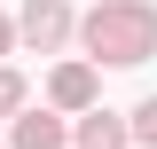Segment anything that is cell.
Masks as SVG:
<instances>
[{
	"mask_svg": "<svg viewBox=\"0 0 157 149\" xmlns=\"http://www.w3.org/2000/svg\"><path fill=\"white\" fill-rule=\"evenodd\" d=\"M78 47L110 71H134V63L157 55V8L149 0H94L78 16Z\"/></svg>",
	"mask_w": 157,
	"mask_h": 149,
	"instance_id": "obj_1",
	"label": "cell"
},
{
	"mask_svg": "<svg viewBox=\"0 0 157 149\" xmlns=\"http://www.w3.org/2000/svg\"><path fill=\"white\" fill-rule=\"evenodd\" d=\"M16 39L32 47V55H63L78 39V16H71V0H24V16H16Z\"/></svg>",
	"mask_w": 157,
	"mask_h": 149,
	"instance_id": "obj_2",
	"label": "cell"
},
{
	"mask_svg": "<svg viewBox=\"0 0 157 149\" xmlns=\"http://www.w3.org/2000/svg\"><path fill=\"white\" fill-rule=\"evenodd\" d=\"M47 102H55L63 118L94 110V102H102V63H94V55H71V63H55V71H47Z\"/></svg>",
	"mask_w": 157,
	"mask_h": 149,
	"instance_id": "obj_3",
	"label": "cell"
},
{
	"mask_svg": "<svg viewBox=\"0 0 157 149\" xmlns=\"http://www.w3.org/2000/svg\"><path fill=\"white\" fill-rule=\"evenodd\" d=\"M8 149H71L63 110H55V102H47V110H32V102H24V110L8 118Z\"/></svg>",
	"mask_w": 157,
	"mask_h": 149,
	"instance_id": "obj_4",
	"label": "cell"
},
{
	"mask_svg": "<svg viewBox=\"0 0 157 149\" xmlns=\"http://www.w3.org/2000/svg\"><path fill=\"white\" fill-rule=\"evenodd\" d=\"M71 149H134V118H110V110L94 102V110H78Z\"/></svg>",
	"mask_w": 157,
	"mask_h": 149,
	"instance_id": "obj_5",
	"label": "cell"
},
{
	"mask_svg": "<svg viewBox=\"0 0 157 149\" xmlns=\"http://www.w3.org/2000/svg\"><path fill=\"white\" fill-rule=\"evenodd\" d=\"M24 102H32V86H24V71H16V63H0V118H16Z\"/></svg>",
	"mask_w": 157,
	"mask_h": 149,
	"instance_id": "obj_6",
	"label": "cell"
},
{
	"mask_svg": "<svg viewBox=\"0 0 157 149\" xmlns=\"http://www.w3.org/2000/svg\"><path fill=\"white\" fill-rule=\"evenodd\" d=\"M134 141L157 149V94H141V102H134Z\"/></svg>",
	"mask_w": 157,
	"mask_h": 149,
	"instance_id": "obj_7",
	"label": "cell"
},
{
	"mask_svg": "<svg viewBox=\"0 0 157 149\" xmlns=\"http://www.w3.org/2000/svg\"><path fill=\"white\" fill-rule=\"evenodd\" d=\"M8 47H16V16H0V63H8Z\"/></svg>",
	"mask_w": 157,
	"mask_h": 149,
	"instance_id": "obj_8",
	"label": "cell"
},
{
	"mask_svg": "<svg viewBox=\"0 0 157 149\" xmlns=\"http://www.w3.org/2000/svg\"><path fill=\"white\" fill-rule=\"evenodd\" d=\"M0 149H8V141H0Z\"/></svg>",
	"mask_w": 157,
	"mask_h": 149,
	"instance_id": "obj_9",
	"label": "cell"
}]
</instances>
